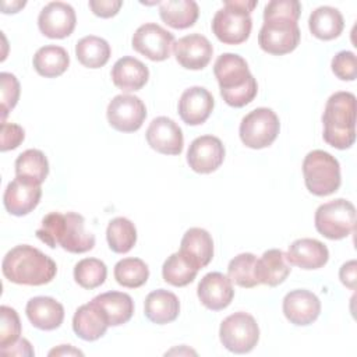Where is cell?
<instances>
[{
    "label": "cell",
    "mask_w": 357,
    "mask_h": 357,
    "mask_svg": "<svg viewBox=\"0 0 357 357\" xmlns=\"http://www.w3.org/2000/svg\"><path fill=\"white\" fill-rule=\"evenodd\" d=\"M300 13L301 4L297 0L269 1L264 8V25L258 33L259 47L276 56L293 52L301 36L297 25Z\"/></svg>",
    "instance_id": "6da1fadb"
},
{
    "label": "cell",
    "mask_w": 357,
    "mask_h": 357,
    "mask_svg": "<svg viewBox=\"0 0 357 357\" xmlns=\"http://www.w3.org/2000/svg\"><path fill=\"white\" fill-rule=\"evenodd\" d=\"M38 238L50 248L60 245L73 254L91 251L95 245V236L85 230V219L75 212H50L42 219L36 230Z\"/></svg>",
    "instance_id": "7a4b0ae2"
},
{
    "label": "cell",
    "mask_w": 357,
    "mask_h": 357,
    "mask_svg": "<svg viewBox=\"0 0 357 357\" xmlns=\"http://www.w3.org/2000/svg\"><path fill=\"white\" fill-rule=\"evenodd\" d=\"M1 271L6 279L17 284L42 286L53 280L56 262L40 250L21 244L11 248L3 258Z\"/></svg>",
    "instance_id": "3957f363"
},
{
    "label": "cell",
    "mask_w": 357,
    "mask_h": 357,
    "mask_svg": "<svg viewBox=\"0 0 357 357\" xmlns=\"http://www.w3.org/2000/svg\"><path fill=\"white\" fill-rule=\"evenodd\" d=\"M223 100L231 107L248 105L258 92L257 79L250 73L247 61L234 53L220 54L213 66Z\"/></svg>",
    "instance_id": "277c9868"
},
{
    "label": "cell",
    "mask_w": 357,
    "mask_h": 357,
    "mask_svg": "<svg viewBox=\"0 0 357 357\" xmlns=\"http://www.w3.org/2000/svg\"><path fill=\"white\" fill-rule=\"evenodd\" d=\"M324 139L336 149H347L356 141V96L340 91L329 96L322 114Z\"/></svg>",
    "instance_id": "5b68a950"
},
{
    "label": "cell",
    "mask_w": 357,
    "mask_h": 357,
    "mask_svg": "<svg viewBox=\"0 0 357 357\" xmlns=\"http://www.w3.org/2000/svg\"><path fill=\"white\" fill-rule=\"evenodd\" d=\"M255 0H226L212 20V32L226 45H240L251 33V11L257 7Z\"/></svg>",
    "instance_id": "8992f818"
},
{
    "label": "cell",
    "mask_w": 357,
    "mask_h": 357,
    "mask_svg": "<svg viewBox=\"0 0 357 357\" xmlns=\"http://www.w3.org/2000/svg\"><path fill=\"white\" fill-rule=\"evenodd\" d=\"M303 174L307 190L317 197H326L340 187V165L331 153L315 149L303 160Z\"/></svg>",
    "instance_id": "52a82bcc"
},
{
    "label": "cell",
    "mask_w": 357,
    "mask_h": 357,
    "mask_svg": "<svg viewBox=\"0 0 357 357\" xmlns=\"http://www.w3.org/2000/svg\"><path fill=\"white\" fill-rule=\"evenodd\" d=\"M315 229L329 240H340L353 233L356 226V208L344 199L337 198L319 205L315 211Z\"/></svg>",
    "instance_id": "ba28073f"
},
{
    "label": "cell",
    "mask_w": 357,
    "mask_h": 357,
    "mask_svg": "<svg viewBox=\"0 0 357 357\" xmlns=\"http://www.w3.org/2000/svg\"><path fill=\"white\" fill-rule=\"evenodd\" d=\"M219 337L229 351L244 354L257 346L259 340V328L252 315L238 311L222 321Z\"/></svg>",
    "instance_id": "9c48e42d"
},
{
    "label": "cell",
    "mask_w": 357,
    "mask_h": 357,
    "mask_svg": "<svg viewBox=\"0 0 357 357\" xmlns=\"http://www.w3.org/2000/svg\"><path fill=\"white\" fill-rule=\"evenodd\" d=\"M280 130L279 117L272 109L257 107L245 114L240 123V139L252 149L269 146Z\"/></svg>",
    "instance_id": "30bf717a"
},
{
    "label": "cell",
    "mask_w": 357,
    "mask_h": 357,
    "mask_svg": "<svg viewBox=\"0 0 357 357\" xmlns=\"http://www.w3.org/2000/svg\"><path fill=\"white\" fill-rule=\"evenodd\" d=\"M132 49L144 54L152 61H163L169 59L174 45L172 32L155 22L141 25L132 35Z\"/></svg>",
    "instance_id": "8fae6325"
},
{
    "label": "cell",
    "mask_w": 357,
    "mask_h": 357,
    "mask_svg": "<svg viewBox=\"0 0 357 357\" xmlns=\"http://www.w3.org/2000/svg\"><path fill=\"white\" fill-rule=\"evenodd\" d=\"M106 114L109 124L114 130L134 132L141 128L146 117V107L138 96L121 93L110 100Z\"/></svg>",
    "instance_id": "7c38bea8"
},
{
    "label": "cell",
    "mask_w": 357,
    "mask_h": 357,
    "mask_svg": "<svg viewBox=\"0 0 357 357\" xmlns=\"http://www.w3.org/2000/svg\"><path fill=\"white\" fill-rule=\"evenodd\" d=\"M77 17L74 8L63 1H52L46 4L38 17L40 32L52 39H63L73 33Z\"/></svg>",
    "instance_id": "4fadbf2b"
},
{
    "label": "cell",
    "mask_w": 357,
    "mask_h": 357,
    "mask_svg": "<svg viewBox=\"0 0 357 357\" xmlns=\"http://www.w3.org/2000/svg\"><path fill=\"white\" fill-rule=\"evenodd\" d=\"M225 159V146L218 137L201 135L188 148L187 162L190 167L201 174L215 172Z\"/></svg>",
    "instance_id": "5bb4252c"
},
{
    "label": "cell",
    "mask_w": 357,
    "mask_h": 357,
    "mask_svg": "<svg viewBox=\"0 0 357 357\" xmlns=\"http://www.w3.org/2000/svg\"><path fill=\"white\" fill-rule=\"evenodd\" d=\"M42 197L40 184L15 176L13 181H10L6 187L3 202L8 213L14 216H24L32 212Z\"/></svg>",
    "instance_id": "9a60e30c"
},
{
    "label": "cell",
    "mask_w": 357,
    "mask_h": 357,
    "mask_svg": "<svg viewBox=\"0 0 357 357\" xmlns=\"http://www.w3.org/2000/svg\"><path fill=\"white\" fill-rule=\"evenodd\" d=\"M173 52L181 67L187 70H202L209 64L213 47L204 35L190 33L174 42Z\"/></svg>",
    "instance_id": "2e32d148"
},
{
    "label": "cell",
    "mask_w": 357,
    "mask_h": 357,
    "mask_svg": "<svg viewBox=\"0 0 357 357\" xmlns=\"http://www.w3.org/2000/svg\"><path fill=\"white\" fill-rule=\"evenodd\" d=\"M148 145L163 155H180L184 145L183 131L177 123L166 116L151 121L146 130Z\"/></svg>",
    "instance_id": "e0dca14e"
},
{
    "label": "cell",
    "mask_w": 357,
    "mask_h": 357,
    "mask_svg": "<svg viewBox=\"0 0 357 357\" xmlns=\"http://www.w3.org/2000/svg\"><path fill=\"white\" fill-rule=\"evenodd\" d=\"M319 312L321 301L310 290L296 289L283 298V314L293 325L307 326L319 317Z\"/></svg>",
    "instance_id": "ac0fdd59"
},
{
    "label": "cell",
    "mask_w": 357,
    "mask_h": 357,
    "mask_svg": "<svg viewBox=\"0 0 357 357\" xmlns=\"http://www.w3.org/2000/svg\"><path fill=\"white\" fill-rule=\"evenodd\" d=\"M197 294L202 305L212 311H220L230 305L234 289L229 276L220 272L206 273L198 283Z\"/></svg>",
    "instance_id": "d6986e66"
},
{
    "label": "cell",
    "mask_w": 357,
    "mask_h": 357,
    "mask_svg": "<svg viewBox=\"0 0 357 357\" xmlns=\"http://www.w3.org/2000/svg\"><path fill=\"white\" fill-rule=\"evenodd\" d=\"M215 106L213 96L202 86L185 89L178 100V114L188 126H199L206 121Z\"/></svg>",
    "instance_id": "ffe728a7"
},
{
    "label": "cell",
    "mask_w": 357,
    "mask_h": 357,
    "mask_svg": "<svg viewBox=\"0 0 357 357\" xmlns=\"http://www.w3.org/2000/svg\"><path fill=\"white\" fill-rule=\"evenodd\" d=\"M109 326L106 314L93 300L82 304L73 317V329L75 335L86 342H93L102 337Z\"/></svg>",
    "instance_id": "44dd1931"
},
{
    "label": "cell",
    "mask_w": 357,
    "mask_h": 357,
    "mask_svg": "<svg viewBox=\"0 0 357 357\" xmlns=\"http://www.w3.org/2000/svg\"><path fill=\"white\" fill-rule=\"evenodd\" d=\"M286 259L289 264L300 266L301 269H318L328 262L329 251L319 240L298 238L289 245Z\"/></svg>",
    "instance_id": "7402d4cb"
},
{
    "label": "cell",
    "mask_w": 357,
    "mask_h": 357,
    "mask_svg": "<svg viewBox=\"0 0 357 357\" xmlns=\"http://www.w3.org/2000/svg\"><path fill=\"white\" fill-rule=\"evenodd\" d=\"M180 252L194 268L199 271L205 268L213 257V240L205 229L191 227L181 238Z\"/></svg>",
    "instance_id": "603a6c76"
},
{
    "label": "cell",
    "mask_w": 357,
    "mask_h": 357,
    "mask_svg": "<svg viewBox=\"0 0 357 357\" xmlns=\"http://www.w3.org/2000/svg\"><path fill=\"white\" fill-rule=\"evenodd\" d=\"M26 317L29 322L40 331H53L57 329L64 319L63 305L46 296L32 297L25 307Z\"/></svg>",
    "instance_id": "cb8c5ba5"
},
{
    "label": "cell",
    "mask_w": 357,
    "mask_h": 357,
    "mask_svg": "<svg viewBox=\"0 0 357 357\" xmlns=\"http://www.w3.org/2000/svg\"><path fill=\"white\" fill-rule=\"evenodd\" d=\"M149 78L148 67L138 59L124 56L119 59L112 68V81L121 91H138Z\"/></svg>",
    "instance_id": "d4e9b609"
},
{
    "label": "cell",
    "mask_w": 357,
    "mask_h": 357,
    "mask_svg": "<svg viewBox=\"0 0 357 357\" xmlns=\"http://www.w3.org/2000/svg\"><path fill=\"white\" fill-rule=\"evenodd\" d=\"M180 312V301L177 296L169 290L158 289L151 291L144 303L145 317L158 325L173 322Z\"/></svg>",
    "instance_id": "484cf974"
},
{
    "label": "cell",
    "mask_w": 357,
    "mask_h": 357,
    "mask_svg": "<svg viewBox=\"0 0 357 357\" xmlns=\"http://www.w3.org/2000/svg\"><path fill=\"white\" fill-rule=\"evenodd\" d=\"M291 268L286 259V254L279 248L268 250L257 261V276L259 284L269 287L279 286L286 280Z\"/></svg>",
    "instance_id": "4316f807"
},
{
    "label": "cell",
    "mask_w": 357,
    "mask_h": 357,
    "mask_svg": "<svg viewBox=\"0 0 357 357\" xmlns=\"http://www.w3.org/2000/svg\"><path fill=\"white\" fill-rule=\"evenodd\" d=\"M92 300L103 310L110 326H119L128 322L134 314V301L127 293L106 291Z\"/></svg>",
    "instance_id": "83f0119b"
},
{
    "label": "cell",
    "mask_w": 357,
    "mask_h": 357,
    "mask_svg": "<svg viewBox=\"0 0 357 357\" xmlns=\"http://www.w3.org/2000/svg\"><path fill=\"white\" fill-rule=\"evenodd\" d=\"M159 15L169 26L185 29L195 24L199 8L194 0H165L159 3Z\"/></svg>",
    "instance_id": "f1b7e54d"
},
{
    "label": "cell",
    "mask_w": 357,
    "mask_h": 357,
    "mask_svg": "<svg viewBox=\"0 0 357 357\" xmlns=\"http://www.w3.org/2000/svg\"><path fill=\"white\" fill-rule=\"evenodd\" d=\"M308 26L315 38L322 40H332L342 33L344 21L337 8L331 6H321L311 13Z\"/></svg>",
    "instance_id": "f546056e"
},
{
    "label": "cell",
    "mask_w": 357,
    "mask_h": 357,
    "mask_svg": "<svg viewBox=\"0 0 357 357\" xmlns=\"http://www.w3.org/2000/svg\"><path fill=\"white\" fill-rule=\"evenodd\" d=\"M32 63L39 75L45 78H54L61 75L68 68L70 57L64 47L46 45L36 50Z\"/></svg>",
    "instance_id": "4dcf8cb0"
},
{
    "label": "cell",
    "mask_w": 357,
    "mask_h": 357,
    "mask_svg": "<svg viewBox=\"0 0 357 357\" xmlns=\"http://www.w3.org/2000/svg\"><path fill=\"white\" fill-rule=\"evenodd\" d=\"M112 50L103 38L88 35L81 38L75 45V56L78 61L88 68H100L110 59Z\"/></svg>",
    "instance_id": "1f68e13d"
},
{
    "label": "cell",
    "mask_w": 357,
    "mask_h": 357,
    "mask_svg": "<svg viewBox=\"0 0 357 357\" xmlns=\"http://www.w3.org/2000/svg\"><path fill=\"white\" fill-rule=\"evenodd\" d=\"M106 238L113 252L126 254L137 243V229L130 219L119 216L109 222L106 229Z\"/></svg>",
    "instance_id": "d6a6232c"
},
{
    "label": "cell",
    "mask_w": 357,
    "mask_h": 357,
    "mask_svg": "<svg viewBox=\"0 0 357 357\" xmlns=\"http://www.w3.org/2000/svg\"><path fill=\"white\" fill-rule=\"evenodd\" d=\"M49 174V162L39 149H26L15 159V176L42 184Z\"/></svg>",
    "instance_id": "836d02e7"
},
{
    "label": "cell",
    "mask_w": 357,
    "mask_h": 357,
    "mask_svg": "<svg viewBox=\"0 0 357 357\" xmlns=\"http://www.w3.org/2000/svg\"><path fill=\"white\" fill-rule=\"evenodd\" d=\"M257 257L251 252L236 255L227 266V276L240 287L251 289L259 284L257 276Z\"/></svg>",
    "instance_id": "e575fe53"
},
{
    "label": "cell",
    "mask_w": 357,
    "mask_h": 357,
    "mask_svg": "<svg viewBox=\"0 0 357 357\" xmlns=\"http://www.w3.org/2000/svg\"><path fill=\"white\" fill-rule=\"evenodd\" d=\"M148 278L149 268L139 258H123L114 265V279L123 287H141L146 283Z\"/></svg>",
    "instance_id": "d590c367"
},
{
    "label": "cell",
    "mask_w": 357,
    "mask_h": 357,
    "mask_svg": "<svg viewBox=\"0 0 357 357\" xmlns=\"http://www.w3.org/2000/svg\"><path fill=\"white\" fill-rule=\"evenodd\" d=\"M198 273V269L194 268L180 251L167 257L162 266L163 280L172 286L183 287L190 284Z\"/></svg>",
    "instance_id": "8d00e7d4"
},
{
    "label": "cell",
    "mask_w": 357,
    "mask_h": 357,
    "mask_svg": "<svg viewBox=\"0 0 357 357\" xmlns=\"http://www.w3.org/2000/svg\"><path fill=\"white\" fill-rule=\"evenodd\" d=\"M107 268L103 261L98 258H84L74 266L75 282L88 290L96 289L106 280Z\"/></svg>",
    "instance_id": "74e56055"
},
{
    "label": "cell",
    "mask_w": 357,
    "mask_h": 357,
    "mask_svg": "<svg viewBox=\"0 0 357 357\" xmlns=\"http://www.w3.org/2000/svg\"><path fill=\"white\" fill-rule=\"evenodd\" d=\"M1 324H0V349L14 344L21 335V321L17 311L11 307L1 305Z\"/></svg>",
    "instance_id": "f35d334b"
},
{
    "label": "cell",
    "mask_w": 357,
    "mask_h": 357,
    "mask_svg": "<svg viewBox=\"0 0 357 357\" xmlns=\"http://www.w3.org/2000/svg\"><path fill=\"white\" fill-rule=\"evenodd\" d=\"M1 119L6 120L7 114L15 107L20 99V82L11 73H1Z\"/></svg>",
    "instance_id": "ab89813d"
},
{
    "label": "cell",
    "mask_w": 357,
    "mask_h": 357,
    "mask_svg": "<svg viewBox=\"0 0 357 357\" xmlns=\"http://www.w3.org/2000/svg\"><path fill=\"white\" fill-rule=\"evenodd\" d=\"M332 71L342 81H354L357 77L356 54L349 50L336 53L332 59Z\"/></svg>",
    "instance_id": "60d3db41"
},
{
    "label": "cell",
    "mask_w": 357,
    "mask_h": 357,
    "mask_svg": "<svg viewBox=\"0 0 357 357\" xmlns=\"http://www.w3.org/2000/svg\"><path fill=\"white\" fill-rule=\"evenodd\" d=\"M25 138V131L21 126L14 123H1V152L15 149Z\"/></svg>",
    "instance_id": "b9f144b4"
},
{
    "label": "cell",
    "mask_w": 357,
    "mask_h": 357,
    "mask_svg": "<svg viewBox=\"0 0 357 357\" xmlns=\"http://www.w3.org/2000/svg\"><path fill=\"white\" fill-rule=\"evenodd\" d=\"M121 0H89V8L100 18L114 17L121 8Z\"/></svg>",
    "instance_id": "7bdbcfd3"
},
{
    "label": "cell",
    "mask_w": 357,
    "mask_h": 357,
    "mask_svg": "<svg viewBox=\"0 0 357 357\" xmlns=\"http://www.w3.org/2000/svg\"><path fill=\"white\" fill-rule=\"evenodd\" d=\"M340 282L349 287L350 290H356V282H357V262L354 259L347 261L342 265L339 271Z\"/></svg>",
    "instance_id": "ee69618b"
},
{
    "label": "cell",
    "mask_w": 357,
    "mask_h": 357,
    "mask_svg": "<svg viewBox=\"0 0 357 357\" xmlns=\"http://www.w3.org/2000/svg\"><path fill=\"white\" fill-rule=\"evenodd\" d=\"M0 353L3 356H18V357H22V356H33L35 351L31 346V343L26 340V339H18L14 344L6 347V349H0Z\"/></svg>",
    "instance_id": "f6af8a7d"
},
{
    "label": "cell",
    "mask_w": 357,
    "mask_h": 357,
    "mask_svg": "<svg viewBox=\"0 0 357 357\" xmlns=\"http://www.w3.org/2000/svg\"><path fill=\"white\" fill-rule=\"evenodd\" d=\"M49 356H84V353L70 344H61L49 351Z\"/></svg>",
    "instance_id": "bcb514c9"
},
{
    "label": "cell",
    "mask_w": 357,
    "mask_h": 357,
    "mask_svg": "<svg viewBox=\"0 0 357 357\" xmlns=\"http://www.w3.org/2000/svg\"><path fill=\"white\" fill-rule=\"evenodd\" d=\"M1 6H4V7H8V6H10L8 10L3 11V13H6V14H7V13H17L20 8H22V7L25 6V1H13L11 4L7 3V1H3Z\"/></svg>",
    "instance_id": "7dc6e473"
}]
</instances>
